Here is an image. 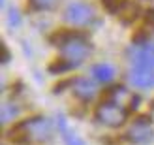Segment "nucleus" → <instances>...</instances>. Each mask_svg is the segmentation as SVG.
I'll return each mask as SVG.
<instances>
[{
	"mask_svg": "<svg viewBox=\"0 0 154 145\" xmlns=\"http://www.w3.org/2000/svg\"><path fill=\"white\" fill-rule=\"evenodd\" d=\"M92 45L88 43V40L81 34H68L62 38L60 42V57L64 60V70H70V68L81 66L83 60L90 55Z\"/></svg>",
	"mask_w": 154,
	"mask_h": 145,
	"instance_id": "nucleus-1",
	"label": "nucleus"
},
{
	"mask_svg": "<svg viewBox=\"0 0 154 145\" xmlns=\"http://www.w3.org/2000/svg\"><path fill=\"white\" fill-rule=\"evenodd\" d=\"M53 132V123L45 117H34L25 121L13 136H19L17 140H28V141H45Z\"/></svg>",
	"mask_w": 154,
	"mask_h": 145,
	"instance_id": "nucleus-2",
	"label": "nucleus"
},
{
	"mask_svg": "<svg viewBox=\"0 0 154 145\" xmlns=\"http://www.w3.org/2000/svg\"><path fill=\"white\" fill-rule=\"evenodd\" d=\"M128 60H130V68L154 72V42L139 40L132 43V47L128 49Z\"/></svg>",
	"mask_w": 154,
	"mask_h": 145,
	"instance_id": "nucleus-3",
	"label": "nucleus"
},
{
	"mask_svg": "<svg viewBox=\"0 0 154 145\" xmlns=\"http://www.w3.org/2000/svg\"><path fill=\"white\" fill-rule=\"evenodd\" d=\"M96 119L105 126H120L126 121V108L117 102H103L96 111Z\"/></svg>",
	"mask_w": 154,
	"mask_h": 145,
	"instance_id": "nucleus-4",
	"label": "nucleus"
},
{
	"mask_svg": "<svg viewBox=\"0 0 154 145\" xmlns=\"http://www.w3.org/2000/svg\"><path fill=\"white\" fill-rule=\"evenodd\" d=\"M64 19L73 27H88L94 21V10L85 2H72L64 11Z\"/></svg>",
	"mask_w": 154,
	"mask_h": 145,
	"instance_id": "nucleus-5",
	"label": "nucleus"
},
{
	"mask_svg": "<svg viewBox=\"0 0 154 145\" xmlns=\"http://www.w3.org/2000/svg\"><path fill=\"white\" fill-rule=\"evenodd\" d=\"M152 138H154V130H152V125L147 117L137 119L128 130V140L134 143H139V145L149 143Z\"/></svg>",
	"mask_w": 154,
	"mask_h": 145,
	"instance_id": "nucleus-6",
	"label": "nucleus"
},
{
	"mask_svg": "<svg viewBox=\"0 0 154 145\" xmlns=\"http://www.w3.org/2000/svg\"><path fill=\"white\" fill-rule=\"evenodd\" d=\"M128 79L135 89L147 90L154 87V72L150 70H139V68H130L128 72Z\"/></svg>",
	"mask_w": 154,
	"mask_h": 145,
	"instance_id": "nucleus-7",
	"label": "nucleus"
},
{
	"mask_svg": "<svg viewBox=\"0 0 154 145\" xmlns=\"http://www.w3.org/2000/svg\"><path fill=\"white\" fill-rule=\"evenodd\" d=\"M96 79L94 77H79V79H75L73 81V93L77 98H81V100L85 102H88L92 100V98L96 96Z\"/></svg>",
	"mask_w": 154,
	"mask_h": 145,
	"instance_id": "nucleus-8",
	"label": "nucleus"
},
{
	"mask_svg": "<svg viewBox=\"0 0 154 145\" xmlns=\"http://www.w3.org/2000/svg\"><path fill=\"white\" fill-rule=\"evenodd\" d=\"M111 100L113 102H117V104H120V106H128L130 109H134L137 104H139V96H134L132 93H130L128 89H124V87H115L113 90H111Z\"/></svg>",
	"mask_w": 154,
	"mask_h": 145,
	"instance_id": "nucleus-9",
	"label": "nucleus"
},
{
	"mask_svg": "<svg viewBox=\"0 0 154 145\" xmlns=\"http://www.w3.org/2000/svg\"><path fill=\"white\" fill-rule=\"evenodd\" d=\"M92 77L98 83H111L115 77V66L107 62H100L92 66Z\"/></svg>",
	"mask_w": 154,
	"mask_h": 145,
	"instance_id": "nucleus-10",
	"label": "nucleus"
},
{
	"mask_svg": "<svg viewBox=\"0 0 154 145\" xmlns=\"http://www.w3.org/2000/svg\"><path fill=\"white\" fill-rule=\"evenodd\" d=\"M58 126H60L62 138H64V141H66L68 145H85V143L79 140V136H75V134L72 132V128L68 126V123H66L64 117H58Z\"/></svg>",
	"mask_w": 154,
	"mask_h": 145,
	"instance_id": "nucleus-11",
	"label": "nucleus"
},
{
	"mask_svg": "<svg viewBox=\"0 0 154 145\" xmlns=\"http://www.w3.org/2000/svg\"><path fill=\"white\" fill-rule=\"evenodd\" d=\"M19 106H15L11 102H6L2 106V113H0V117H2V123H10V121H13L15 117L19 115Z\"/></svg>",
	"mask_w": 154,
	"mask_h": 145,
	"instance_id": "nucleus-12",
	"label": "nucleus"
},
{
	"mask_svg": "<svg viewBox=\"0 0 154 145\" xmlns=\"http://www.w3.org/2000/svg\"><path fill=\"white\" fill-rule=\"evenodd\" d=\"M32 2V8L40 11H47V10H53L57 6V0H30Z\"/></svg>",
	"mask_w": 154,
	"mask_h": 145,
	"instance_id": "nucleus-13",
	"label": "nucleus"
},
{
	"mask_svg": "<svg viewBox=\"0 0 154 145\" xmlns=\"http://www.w3.org/2000/svg\"><path fill=\"white\" fill-rule=\"evenodd\" d=\"M10 27L11 28H15V27H19V23H21V19H19V11L17 10H10Z\"/></svg>",
	"mask_w": 154,
	"mask_h": 145,
	"instance_id": "nucleus-14",
	"label": "nucleus"
}]
</instances>
